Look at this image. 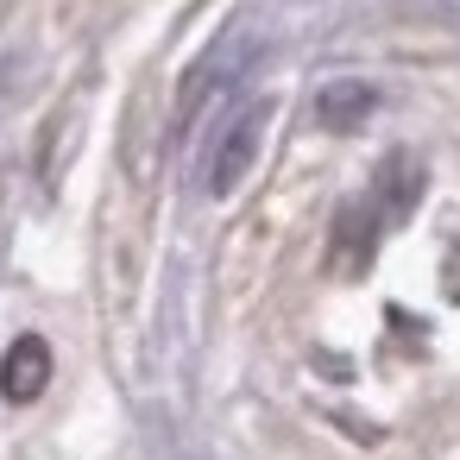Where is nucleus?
Wrapping results in <instances>:
<instances>
[{
    "label": "nucleus",
    "instance_id": "obj_2",
    "mask_svg": "<svg viewBox=\"0 0 460 460\" xmlns=\"http://www.w3.org/2000/svg\"><path fill=\"white\" fill-rule=\"evenodd\" d=\"M45 385H51V347L39 334H20L7 347V359H0V391L13 403H32V397H45Z\"/></svg>",
    "mask_w": 460,
    "mask_h": 460
},
{
    "label": "nucleus",
    "instance_id": "obj_1",
    "mask_svg": "<svg viewBox=\"0 0 460 460\" xmlns=\"http://www.w3.org/2000/svg\"><path fill=\"white\" fill-rule=\"evenodd\" d=\"M259 133H265V108H240V114L221 127V139H215L208 158H202V196H234V190H240V177H246L252 158H259Z\"/></svg>",
    "mask_w": 460,
    "mask_h": 460
},
{
    "label": "nucleus",
    "instance_id": "obj_3",
    "mask_svg": "<svg viewBox=\"0 0 460 460\" xmlns=\"http://www.w3.org/2000/svg\"><path fill=\"white\" fill-rule=\"evenodd\" d=\"M240 51H246L240 39H221V45L202 58V70H190V76H183V95H177V127H190V120L215 102V89H221V83L234 76V64H240Z\"/></svg>",
    "mask_w": 460,
    "mask_h": 460
}]
</instances>
